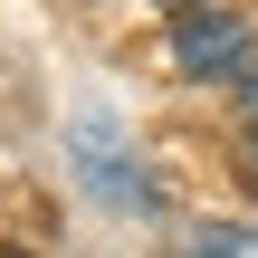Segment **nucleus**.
I'll return each mask as SVG.
<instances>
[{
    "label": "nucleus",
    "mask_w": 258,
    "mask_h": 258,
    "mask_svg": "<svg viewBox=\"0 0 258 258\" xmlns=\"http://www.w3.org/2000/svg\"><path fill=\"white\" fill-rule=\"evenodd\" d=\"M67 153H77V182H86L105 211H153V201H163V191H153V182L124 163V134H115V115H86V124L67 134Z\"/></svg>",
    "instance_id": "obj_1"
},
{
    "label": "nucleus",
    "mask_w": 258,
    "mask_h": 258,
    "mask_svg": "<svg viewBox=\"0 0 258 258\" xmlns=\"http://www.w3.org/2000/svg\"><path fill=\"white\" fill-rule=\"evenodd\" d=\"M172 67H182V77H239V67H249V19H239V10H211V0L182 10V19H172Z\"/></svg>",
    "instance_id": "obj_2"
},
{
    "label": "nucleus",
    "mask_w": 258,
    "mask_h": 258,
    "mask_svg": "<svg viewBox=\"0 0 258 258\" xmlns=\"http://www.w3.org/2000/svg\"><path fill=\"white\" fill-rule=\"evenodd\" d=\"M182 249L191 258H258V230H220V220H211V230H191Z\"/></svg>",
    "instance_id": "obj_3"
},
{
    "label": "nucleus",
    "mask_w": 258,
    "mask_h": 258,
    "mask_svg": "<svg viewBox=\"0 0 258 258\" xmlns=\"http://www.w3.org/2000/svg\"><path fill=\"white\" fill-rule=\"evenodd\" d=\"M239 172H249V191H258V77L239 67Z\"/></svg>",
    "instance_id": "obj_4"
},
{
    "label": "nucleus",
    "mask_w": 258,
    "mask_h": 258,
    "mask_svg": "<svg viewBox=\"0 0 258 258\" xmlns=\"http://www.w3.org/2000/svg\"><path fill=\"white\" fill-rule=\"evenodd\" d=\"M163 10H172V19H182V10H201V0H163Z\"/></svg>",
    "instance_id": "obj_5"
},
{
    "label": "nucleus",
    "mask_w": 258,
    "mask_h": 258,
    "mask_svg": "<svg viewBox=\"0 0 258 258\" xmlns=\"http://www.w3.org/2000/svg\"><path fill=\"white\" fill-rule=\"evenodd\" d=\"M0 258H29V249H0Z\"/></svg>",
    "instance_id": "obj_6"
}]
</instances>
